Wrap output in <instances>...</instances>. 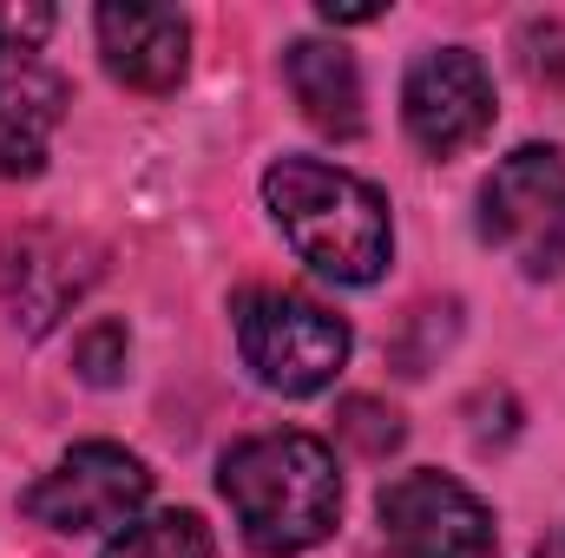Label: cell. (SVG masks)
Here are the masks:
<instances>
[{
	"label": "cell",
	"instance_id": "6da1fadb",
	"mask_svg": "<svg viewBox=\"0 0 565 558\" xmlns=\"http://www.w3.org/2000/svg\"><path fill=\"white\" fill-rule=\"evenodd\" d=\"M217 493L231 500L250 552L296 558L322 546L342 519V473L316 433H250L217 460Z\"/></svg>",
	"mask_w": 565,
	"mask_h": 558
},
{
	"label": "cell",
	"instance_id": "7a4b0ae2",
	"mask_svg": "<svg viewBox=\"0 0 565 558\" xmlns=\"http://www.w3.org/2000/svg\"><path fill=\"white\" fill-rule=\"evenodd\" d=\"M264 204L289 237V250L329 282H375L395 257V224H388V197L322 158H277L264 171Z\"/></svg>",
	"mask_w": 565,
	"mask_h": 558
},
{
	"label": "cell",
	"instance_id": "3957f363",
	"mask_svg": "<svg viewBox=\"0 0 565 558\" xmlns=\"http://www.w3.org/2000/svg\"><path fill=\"white\" fill-rule=\"evenodd\" d=\"M480 237L520 270L546 282L565 277V151L520 144L480 184Z\"/></svg>",
	"mask_w": 565,
	"mask_h": 558
},
{
	"label": "cell",
	"instance_id": "277c9868",
	"mask_svg": "<svg viewBox=\"0 0 565 558\" xmlns=\"http://www.w3.org/2000/svg\"><path fill=\"white\" fill-rule=\"evenodd\" d=\"M237 348H244V368L270 395L302 401V395H322L342 375V362H349V322L329 315L309 296L250 289L237 302Z\"/></svg>",
	"mask_w": 565,
	"mask_h": 558
},
{
	"label": "cell",
	"instance_id": "5b68a950",
	"mask_svg": "<svg viewBox=\"0 0 565 558\" xmlns=\"http://www.w3.org/2000/svg\"><path fill=\"white\" fill-rule=\"evenodd\" d=\"M145 500H151L145 460L126 453V447H113V440L73 447L53 473H40V480L20 493V506H26L40 526H53V533H106V526L126 533L145 513Z\"/></svg>",
	"mask_w": 565,
	"mask_h": 558
},
{
	"label": "cell",
	"instance_id": "8992f818",
	"mask_svg": "<svg viewBox=\"0 0 565 558\" xmlns=\"http://www.w3.org/2000/svg\"><path fill=\"white\" fill-rule=\"evenodd\" d=\"M382 539L395 558H493L500 546L480 493L434 466H415L395 486H382Z\"/></svg>",
	"mask_w": 565,
	"mask_h": 558
},
{
	"label": "cell",
	"instance_id": "52a82bcc",
	"mask_svg": "<svg viewBox=\"0 0 565 558\" xmlns=\"http://www.w3.org/2000/svg\"><path fill=\"white\" fill-rule=\"evenodd\" d=\"M402 126L427 158H460L493 132V73L467 46H427L402 79Z\"/></svg>",
	"mask_w": 565,
	"mask_h": 558
},
{
	"label": "cell",
	"instance_id": "ba28073f",
	"mask_svg": "<svg viewBox=\"0 0 565 558\" xmlns=\"http://www.w3.org/2000/svg\"><path fill=\"white\" fill-rule=\"evenodd\" d=\"M99 33V60L119 86L132 93H171L191 66V26L178 7H151V0H106L93 13Z\"/></svg>",
	"mask_w": 565,
	"mask_h": 558
},
{
	"label": "cell",
	"instance_id": "9c48e42d",
	"mask_svg": "<svg viewBox=\"0 0 565 558\" xmlns=\"http://www.w3.org/2000/svg\"><path fill=\"white\" fill-rule=\"evenodd\" d=\"M282 79L302 106V119L329 139H362V66L335 40H296L282 53Z\"/></svg>",
	"mask_w": 565,
	"mask_h": 558
},
{
	"label": "cell",
	"instance_id": "30bf717a",
	"mask_svg": "<svg viewBox=\"0 0 565 558\" xmlns=\"http://www.w3.org/2000/svg\"><path fill=\"white\" fill-rule=\"evenodd\" d=\"M60 112H66L60 79H40V73L0 79V178H40L46 171Z\"/></svg>",
	"mask_w": 565,
	"mask_h": 558
},
{
	"label": "cell",
	"instance_id": "8fae6325",
	"mask_svg": "<svg viewBox=\"0 0 565 558\" xmlns=\"http://www.w3.org/2000/svg\"><path fill=\"white\" fill-rule=\"evenodd\" d=\"M99 558H217V539L198 513H145Z\"/></svg>",
	"mask_w": 565,
	"mask_h": 558
},
{
	"label": "cell",
	"instance_id": "7c38bea8",
	"mask_svg": "<svg viewBox=\"0 0 565 558\" xmlns=\"http://www.w3.org/2000/svg\"><path fill=\"white\" fill-rule=\"evenodd\" d=\"M46 33H53V7H40V0H0V66L26 73L33 53L46 46Z\"/></svg>",
	"mask_w": 565,
	"mask_h": 558
},
{
	"label": "cell",
	"instance_id": "4fadbf2b",
	"mask_svg": "<svg viewBox=\"0 0 565 558\" xmlns=\"http://www.w3.org/2000/svg\"><path fill=\"white\" fill-rule=\"evenodd\" d=\"M362 453H388V447H402V415L395 408H382V401H342V420H335Z\"/></svg>",
	"mask_w": 565,
	"mask_h": 558
},
{
	"label": "cell",
	"instance_id": "5bb4252c",
	"mask_svg": "<svg viewBox=\"0 0 565 558\" xmlns=\"http://www.w3.org/2000/svg\"><path fill=\"white\" fill-rule=\"evenodd\" d=\"M73 355H79V375L86 382H99V388L119 382V368H126V322H93Z\"/></svg>",
	"mask_w": 565,
	"mask_h": 558
},
{
	"label": "cell",
	"instance_id": "9a60e30c",
	"mask_svg": "<svg viewBox=\"0 0 565 558\" xmlns=\"http://www.w3.org/2000/svg\"><path fill=\"white\" fill-rule=\"evenodd\" d=\"M20 257H26V277H46V257H33V237L20 244ZM79 282H86V270H53V296H13V309L26 315V329H46L53 322V302L79 296Z\"/></svg>",
	"mask_w": 565,
	"mask_h": 558
},
{
	"label": "cell",
	"instance_id": "2e32d148",
	"mask_svg": "<svg viewBox=\"0 0 565 558\" xmlns=\"http://www.w3.org/2000/svg\"><path fill=\"white\" fill-rule=\"evenodd\" d=\"M388 7L382 0H322V20H335V26H362V20H382Z\"/></svg>",
	"mask_w": 565,
	"mask_h": 558
},
{
	"label": "cell",
	"instance_id": "e0dca14e",
	"mask_svg": "<svg viewBox=\"0 0 565 558\" xmlns=\"http://www.w3.org/2000/svg\"><path fill=\"white\" fill-rule=\"evenodd\" d=\"M546 558H565V533H559V539H553V546H546Z\"/></svg>",
	"mask_w": 565,
	"mask_h": 558
}]
</instances>
